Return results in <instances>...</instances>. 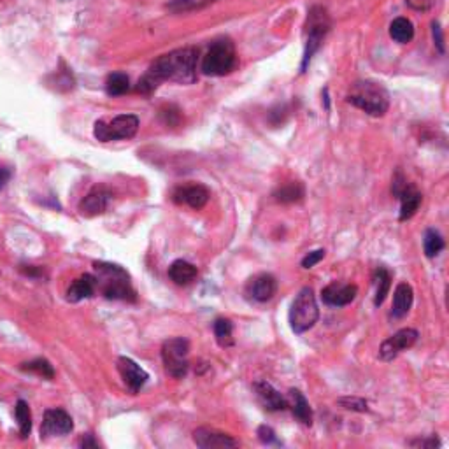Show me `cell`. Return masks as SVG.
I'll use <instances>...</instances> for the list:
<instances>
[{
	"label": "cell",
	"instance_id": "obj_1",
	"mask_svg": "<svg viewBox=\"0 0 449 449\" xmlns=\"http://www.w3.org/2000/svg\"><path fill=\"white\" fill-rule=\"evenodd\" d=\"M197 62H199L197 48H179L167 55H162L149 65L143 80H139L137 92L149 95L163 81L191 84L197 80Z\"/></svg>",
	"mask_w": 449,
	"mask_h": 449
},
{
	"label": "cell",
	"instance_id": "obj_2",
	"mask_svg": "<svg viewBox=\"0 0 449 449\" xmlns=\"http://www.w3.org/2000/svg\"><path fill=\"white\" fill-rule=\"evenodd\" d=\"M97 288L104 293V297L109 300H127V302H136L137 293L132 288L130 278L127 272L119 265H112V263L97 262Z\"/></svg>",
	"mask_w": 449,
	"mask_h": 449
},
{
	"label": "cell",
	"instance_id": "obj_3",
	"mask_svg": "<svg viewBox=\"0 0 449 449\" xmlns=\"http://www.w3.org/2000/svg\"><path fill=\"white\" fill-rule=\"evenodd\" d=\"M354 108L362 109L370 116H385L390 108V95L379 83L374 81H356L346 97Z\"/></svg>",
	"mask_w": 449,
	"mask_h": 449
},
{
	"label": "cell",
	"instance_id": "obj_4",
	"mask_svg": "<svg viewBox=\"0 0 449 449\" xmlns=\"http://www.w3.org/2000/svg\"><path fill=\"white\" fill-rule=\"evenodd\" d=\"M288 318H290V326L295 334H304L316 325L319 318V309L313 288L306 287L298 291L291 302Z\"/></svg>",
	"mask_w": 449,
	"mask_h": 449
},
{
	"label": "cell",
	"instance_id": "obj_5",
	"mask_svg": "<svg viewBox=\"0 0 449 449\" xmlns=\"http://www.w3.org/2000/svg\"><path fill=\"white\" fill-rule=\"evenodd\" d=\"M237 65L234 44L228 39L216 40L202 58V72L206 76H227Z\"/></svg>",
	"mask_w": 449,
	"mask_h": 449
},
{
	"label": "cell",
	"instance_id": "obj_6",
	"mask_svg": "<svg viewBox=\"0 0 449 449\" xmlns=\"http://www.w3.org/2000/svg\"><path fill=\"white\" fill-rule=\"evenodd\" d=\"M332 21L328 12L325 11L319 5H314L309 11V16H307V43H306V51H304V60H302V71L306 72L307 65H309L313 55L319 49V46L325 40L326 34L330 32Z\"/></svg>",
	"mask_w": 449,
	"mask_h": 449
},
{
	"label": "cell",
	"instance_id": "obj_7",
	"mask_svg": "<svg viewBox=\"0 0 449 449\" xmlns=\"http://www.w3.org/2000/svg\"><path fill=\"white\" fill-rule=\"evenodd\" d=\"M190 342L184 337H174L163 342L162 360L165 372L174 379H183L190 370Z\"/></svg>",
	"mask_w": 449,
	"mask_h": 449
},
{
	"label": "cell",
	"instance_id": "obj_8",
	"mask_svg": "<svg viewBox=\"0 0 449 449\" xmlns=\"http://www.w3.org/2000/svg\"><path fill=\"white\" fill-rule=\"evenodd\" d=\"M139 118L136 114H119L112 121L106 123L99 119L93 127V136L100 143H111V141H127L136 136L139 130Z\"/></svg>",
	"mask_w": 449,
	"mask_h": 449
},
{
	"label": "cell",
	"instance_id": "obj_9",
	"mask_svg": "<svg viewBox=\"0 0 449 449\" xmlns=\"http://www.w3.org/2000/svg\"><path fill=\"white\" fill-rule=\"evenodd\" d=\"M391 191L400 200V216H398V219L406 221V219L413 218L420 209V206H422L423 199L417 188L407 183V179L402 175V172H397V175L393 178V184H391Z\"/></svg>",
	"mask_w": 449,
	"mask_h": 449
},
{
	"label": "cell",
	"instance_id": "obj_10",
	"mask_svg": "<svg viewBox=\"0 0 449 449\" xmlns=\"http://www.w3.org/2000/svg\"><path fill=\"white\" fill-rule=\"evenodd\" d=\"M417 337H420V334L414 328H402V330H398L397 334H393L383 342L381 350H379V358L383 362H391L402 351L413 348L416 344Z\"/></svg>",
	"mask_w": 449,
	"mask_h": 449
},
{
	"label": "cell",
	"instance_id": "obj_11",
	"mask_svg": "<svg viewBox=\"0 0 449 449\" xmlns=\"http://www.w3.org/2000/svg\"><path fill=\"white\" fill-rule=\"evenodd\" d=\"M116 367H118V372L119 376H121V379H123L125 386H127L134 395L139 393L141 388H143L147 379H149L146 370L141 365H137L132 358L119 356L118 362H116Z\"/></svg>",
	"mask_w": 449,
	"mask_h": 449
},
{
	"label": "cell",
	"instance_id": "obj_12",
	"mask_svg": "<svg viewBox=\"0 0 449 449\" xmlns=\"http://www.w3.org/2000/svg\"><path fill=\"white\" fill-rule=\"evenodd\" d=\"M74 430V422L71 414L64 409H48L44 413V422L40 426V435H67Z\"/></svg>",
	"mask_w": 449,
	"mask_h": 449
},
{
	"label": "cell",
	"instance_id": "obj_13",
	"mask_svg": "<svg viewBox=\"0 0 449 449\" xmlns=\"http://www.w3.org/2000/svg\"><path fill=\"white\" fill-rule=\"evenodd\" d=\"M278 291V281L272 274H258L246 284V295L254 302H269Z\"/></svg>",
	"mask_w": 449,
	"mask_h": 449
},
{
	"label": "cell",
	"instance_id": "obj_14",
	"mask_svg": "<svg viewBox=\"0 0 449 449\" xmlns=\"http://www.w3.org/2000/svg\"><path fill=\"white\" fill-rule=\"evenodd\" d=\"M356 284H350V282H330L328 287H325L321 290V298L326 306L344 307L353 302L354 298H356Z\"/></svg>",
	"mask_w": 449,
	"mask_h": 449
},
{
	"label": "cell",
	"instance_id": "obj_15",
	"mask_svg": "<svg viewBox=\"0 0 449 449\" xmlns=\"http://www.w3.org/2000/svg\"><path fill=\"white\" fill-rule=\"evenodd\" d=\"M193 441L199 448L202 449H215V448H237L239 442L232 439L227 433L218 432L215 428L200 426L193 432Z\"/></svg>",
	"mask_w": 449,
	"mask_h": 449
},
{
	"label": "cell",
	"instance_id": "obj_16",
	"mask_svg": "<svg viewBox=\"0 0 449 449\" xmlns=\"http://www.w3.org/2000/svg\"><path fill=\"white\" fill-rule=\"evenodd\" d=\"M253 390L256 393V398L262 404L263 409L276 413V411H284L287 409V398L282 397L271 383L267 381H256L253 385Z\"/></svg>",
	"mask_w": 449,
	"mask_h": 449
},
{
	"label": "cell",
	"instance_id": "obj_17",
	"mask_svg": "<svg viewBox=\"0 0 449 449\" xmlns=\"http://www.w3.org/2000/svg\"><path fill=\"white\" fill-rule=\"evenodd\" d=\"M209 197L211 195H209V190L206 186H202V184H191V186L178 188L172 199H174L175 204H186L191 209L199 211V209H202L209 202Z\"/></svg>",
	"mask_w": 449,
	"mask_h": 449
},
{
	"label": "cell",
	"instance_id": "obj_18",
	"mask_svg": "<svg viewBox=\"0 0 449 449\" xmlns=\"http://www.w3.org/2000/svg\"><path fill=\"white\" fill-rule=\"evenodd\" d=\"M109 199H111V193L106 188H95L80 202L81 215L86 216V218L102 215L108 209Z\"/></svg>",
	"mask_w": 449,
	"mask_h": 449
},
{
	"label": "cell",
	"instance_id": "obj_19",
	"mask_svg": "<svg viewBox=\"0 0 449 449\" xmlns=\"http://www.w3.org/2000/svg\"><path fill=\"white\" fill-rule=\"evenodd\" d=\"M287 406L290 407L291 414H293L298 422L302 423V425H306V426L313 425V409H311L309 402H307V398L304 397L302 391H298V390H295V388H291V390L288 391Z\"/></svg>",
	"mask_w": 449,
	"mask_h": 449
},
{
	"label": "cell",
	"instance_id": "obj_20",
	"mask_svg": "<svg viewBox=\"0 0 449 449\" xmlns=\"http://www.w3.org/2000/svg\"><path fill=\"white\" fill-rule=\"evenodd\" d=\"M97 291V279L92 274H84L81 278L74 279L72 284L67 290V300L69 302H81L84 298L93 297Z\"/></svg>",
	"mask_w": 449,
	"mask_h": 449
},
{
	"label": "cell",
	"instance_id": "obj_21",
	"mask_svg": "<svg viewBox=\"0 0 449 449\" xmlns=\"http://www.w3.org/2000/svg\"><path fill=\"white\" fill-rule=\"evenodd\" d=\"M413 300H414L413 288H411L407 282H400V284L395 288L393 306H391V313H390L391 318L393 319L404 318V316L411 311Z\"/></svg>",
	"mask_w": 449,
	"mask_h": 449
},
{
	"label": "cell",
	"instance_id": "obj_22",
	"mask_svg": "<svg viewBox=\"0 0 449 449\" xmlns=\"http://www.w3.org/2000/svg\"><path fill=\"white\" fill-rule=\"evenodd\" d=\"M197 274V267L186 260H175L169 267V278L179 287H186L191 281H195Z\"/></svg>",
	"mask_w": 449,
	"mask_h": 449
},
{
	"label": "cell",
	"instance_id": "obj_23",
	"mask_svg": "<svg viewBox=\"0 0 449 449\" xmlns=\"http://www.w3.org/2000/svg\"><path fill=\"white\" fill-rule=\"evenodd\" d=\"M372 282L376 287V297H374V306L379 307L386 300V295L390 293L391 288V274L386 271L385 267H379L378 271L374 272Z\"/></svg>",
	"mask_w": 449,
	"mask_h": 449
},
{
	"label": "cell",
	"instance_id": "obj_24",
	"mask_svg": "<svg viewBox=\"0 0 449 449\" xmlns=\"http://www.w3.org/2000/svg\"><path fill=\"white\" fill-rule=\"evenodd\" d=\"M274 199L281 204L300 202L304 199V186L300 183H295V181L282 184L274 191Z\"/></svg>",
	"mask_w": 449,
	"mask_h": 449
},
{
	"label": "cell",
	"instance_id": "obj_25",
	"mask_svg": "<svg viewBox=\"0 0 449 449\" xmlns=\"http://www.w3.org/2000/svg\"><path fill=\"white\" fill-rule=\"evenodd\" d=\"M390 36L391 39L400 44L411 43L414 37L413 21L407 20V18H397V20H393V23L390 25Z\"/></svg>",
	"mask_w": 449,
	"mask_h": 449
},
{
	"label": "cell",
	"instance_id": "obj_26",
	"mask_svg": "<svg viewBox=\"0 0 449 449\" xmlns=\"http://www.w3.org/2000/svg\"><path fill=\"white\" fill-rule=\"evenodd\" d=\"M213 330H215V337L216 342H218V346H234V325H232L230 319L218 318L215 321V325H213Z\"/></svg>",
	"mask_w": 449,
	"mask_h": 449
},
{
	"label": "cell",
	"instance_id": "obj_27",
	"mask_svg": "<svg viewBox=\"0 0 449 449\" xmlns=\"http://www.w3.org/2000/svg\"><path fill=\"white\" fill-rule=\"evenodd\" d=\"M14 413H16L20 435L23 439H27L28 435H30V432H32V411H30V406H28L25 400H18L16 407H14Z\"/></svg>",
	"mask_w": 449,
	"mask_h": 449
},
{
	"label": "cell",
	"instance_id": "obj_28",
	"mask_svg": "<svg viewBox=\"0 0 449 449\" xmlns=\"http://www.w3.org/2000/svg\"><path fill=\"white\" fill-rule=\"evenodd\" d=\"M130 90V80L123 72H114L109 74L108 81H106V92L111 97H119L127 93Z\"/></svg>",
	"mask_w": 449,
	"mask_h": 449
},
{
	"label": "cell",
	"instance_id": "obj_29",
	"mask_svg": "<svg viewBox=\"0 0 449 449\" xmlns=\"http://www.w3.org/2000/svg\"><path fill=\"white\" fill-rule=\"evenodd\" d=\"M21 370L37 374V376L43 379L55 378V369H53V365L46 360V358H36V360H32V362L23 363V365H21Z\"/></svg>",
	"mask_w": 449,
	"mask_h": 449
},
{
	"label": "cell",
	"instance_id": "obj_30",
	"mask_svg": "<svg viewBox=\"0 0 449 449\" xmlns=\"http://www.w3.org/2000/svg\"><path fill=\"white\" fill-rule=\"evenodd\" d=\"M444 239L442 235L439 234L437 230H433V228H428L425 232V239H423V247H425V254L428 258H433V256H437L442 250H444Z\"/></svg>",
	"mask_w": 449,
	"mask_h": 449
},
{
	"label": "cell",
	"instance_id": "obj_31",
	"mask_svg": "<svg viewBox=\"0 0 449 449\" xmlns=\"http://www.w3.org/2000/svg\"><path fill=\"white\" fill-rule=\"evenodd\" d=\"M337 404L341 407H344V409L356 411V413H367V411H369V404H367V400L358 397H342L339 398Z\"/></svg>",
	"mask_w": 449,
	"mask_h": 449
},
{
	"label": "cell",
	"instance_id": "obj_32",
	"mask_svg": "<svg viewBox=\"0 0 449 449\" xmlns=\"http://www.w3.org/2000/svg\"><path fill=\"white\" fill-rule=\"evenodd\" d=\"M323 258H325V250L311 251V253H307L302 258V267L304 269H313V267L321 262Z\"/></svg>",
	"mask_w": 449,
	"mask_h": 449
},
{
	"label": "cell",
	"instance_id": "obj_33",
	"mask_svg": "<svg viewBox=\"0 0 449 449\" xmlns=\"http://www.w3.org/2000/svg\"><path fill=\"white\" fill-rule=\"evenodd\" d=\"M258 437H260V441H262L263 444H267V446L279 444L278 437H276V432L271 428V426H267V425L260 426V428H258Z\"/></svg>",
	"mask_w": 449,
	"mask_h": 449
},
{
	"label": "cell",
	"instance_id": "obj_34",
	"mask_svg": "<svg viewBox=\"0 0 449 449\" xmlns=\"http://www.w3.org/2000/svg\"><path fill=\"white\" fill-rule=\"evenodd\" d=\"M406 4L409 5L411 9H414V11H430V9L435 8V4H437V0H406Z\"/></svg>",
	"mask_w": 449,
	"mask_h": 449
},
{
	"label": "cell",
	"instance_id": "obj_35",
	"mask_svg": "<svg viewBox=\"0 0 449 449\" xmlns=\"http://www.w3.org/2000/svg\"><path fill=\"white\" fill-rule=\"evenodd\" d=\"M160 116H162V119L167 125H178L179 123V111H178V109L172 108V106H169L167 109H162V111H160Z\"/></svg>",
	"mask_w": 449,
	"mask_h": 449
},
{
	"label": "cell",
	"instance_id": "obj_36",
	"mask_svg": "<svg viewBox=\"0 0 449 449\" xmlns=\"http://www.w3.org/2000/svg\"><path fill=\"white\" fill-rule=\"evenodd\" d=\"M432 28H433V39H435V44L439 46V51L444 53V39H442L441 27H439V23H433Z\"/></svg>",
	"mask_w": 449,
	"mask_h": 449
},
{
	"label": "cell",
	"instance_id": "obj_37",
	"mask_svg": "<svg viewBox=\"0 0 449 449\" xmlns=\"http://www.w3.org/2000/svg\"><path fill=\"white\" fill-rule=\"evenodd\" d=\"M411 446H420V448H435V446H439V441L435 437H430L426 439V441H413L411 442Z\"/></svg>",
	"mask_w": 449,
	"mask_h": 449
},
{
	"label": "cell",
	"instance_id": "obj_38",
	"mask_svg": "<svg viewBox=\"0 0 449 449\" xmlns=\"http://www.w3.org/2000/svg\"><path fill=\"white\" fill-rule=\"evenodd\" d=\"M11 179V171L5 167H0V188H4Z\"/></svg>",
	"mask_w": 449,
	"mask_h": 449
},
{
	"label": "cell",
	"instance_id": "obj_39",
	"mask_svg": "<svg viewBox=\"0 0 449 449\" xmlns=\"http://www.w3.org/2000/svg\"><path fill=\"white\" fill-rule=\"evenodd\" d=\"M81 446H83V448H99V442H97L92 435H86V437L81 439Z\"/></svg>",
	"mask_w": 449,
	"mask_h": 449
}]
</instances>
